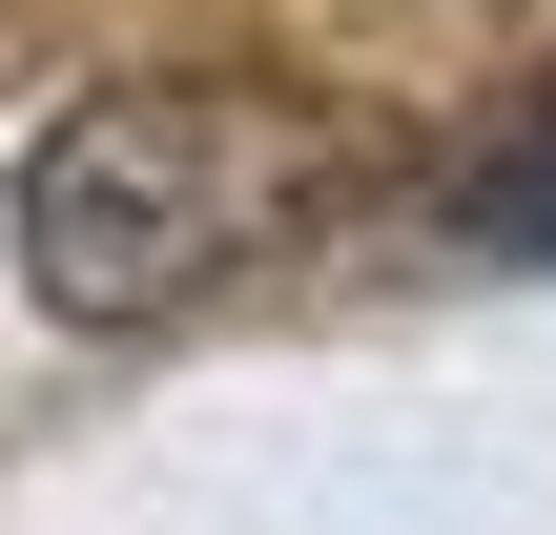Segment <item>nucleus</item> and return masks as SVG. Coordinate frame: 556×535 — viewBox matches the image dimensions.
<instances>
[{
  "label": "nucleus",
  "instance_id": "obj_1",
  "mask_svg": "<svg viewBox=\"0 0 556 535\" xmlns=\"http://www.w3.org/2000/svg\"><path fill=\"white\" fill-rule=\"evenodd\" d=\"M351 206V124L309 82H248V62H165V82H103L21 144V289L62 330H165L248 268H289L309 227Z\"/></svg>",
  "mask_w": 556,
  "mask_h": 535
},
{
  "label": "nucleus",
  "instance_id": "obj_2",
  "mask_svg": "<svg viewBox=\"0 0 556 535\" xmlns=\"http://www.w3.org/2000/svg\"><path fill=\"white\" fill-rule=\"evenodd\" d=\"M454 227H475V247H516V268H556V103H516V124L454 165Z\"/></svg>",
  "mask_w": 556,
  "mask_h": 535
}]
</instances>
